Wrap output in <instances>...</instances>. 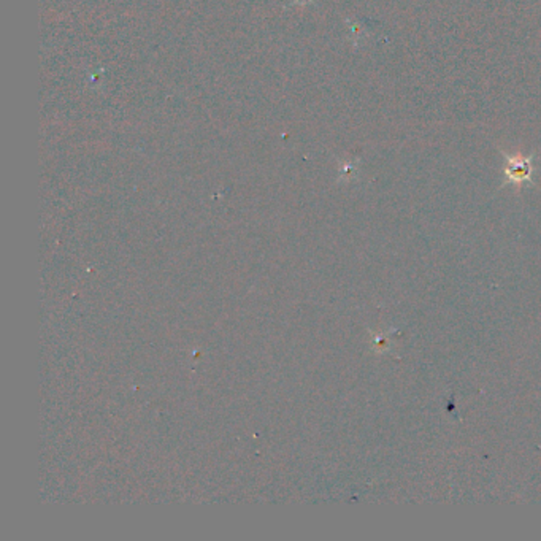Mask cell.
<instances>
[{
  "mask_svg": "<svg viewBox=\"0 0 541 541\" xmlns=\"http://www.w3.org/2000/svg\"><path fill=\"white\" fill-rule=\"evenodd\" d=\"M504 154L505 161H506V169H505V176H506V183H515V184H521V183H530L532 181V173H533V161H535V154H530L529 157H513L510 154L501 153Z\"/></svg>",
  "mask_w": 541,
  "mask_h": 541,
  "instance_id": "obj_1",
  "label": "cell"
}]
</instances>
